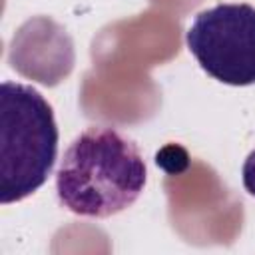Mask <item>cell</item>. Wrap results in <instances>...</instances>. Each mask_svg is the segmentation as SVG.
<instances>
[{
  "label": "cell",
  "mask_w": 255,
  "mask_h": 255,
  "mask_svg": "<svg viewBox=\"0 0 255 255\" xmlns=\"http://www.w3.org/2000/svg\"><path fill=\"white\" fill-rule=\"evenodd\" d=\"M189 54L201 70L227 86L255 84V8L225 2L199 12L185 32Z\"/></svg>",
  "instance_id": "obj_3"
},
{
  "label": "cell",
  "mask_w": 255,
  "mask_h": 255,
  "mask_svg": "<svg viewBox=\"0 0 255 255\" xmlns=\"http://www.w3.org/2000/svg\"><path fill=\"white\" fill-rule=\"evenodd\" d=\"M58 126L48 100L32 86H0V203L38 191L58 157Z\"/></svg>",
  "instance_id": "obj_2"
},
{
  "label": "cell",
  "mask_w": 255,
  "mask_h": 255,
  "mask_svg": "<svg viewBox=\"0 0 255 255\" xmlns=\"http://www.w3.org/2000/svg\"><path fill=\"white\" fill-rule=\"evenodd\" d=\"M241 175H243V187H245V191L255 197V149L245 157Z\"/></svg>",
  "instance_id": "obj_4"
},
{
  "label": "cell",
  "mask_w": 255,
  "mask_h": 255,
  "mask_svg": "<svg viewBox=\"0 0 255 255\" xmlns=\"http://www.w3.org/2000/svg\"><path fill=\"white\" fill-rule=\"evenodd\" d=\"M145 181L147 167L135 141L112 126H90L64 151L56 193L74 215L106 219L131 207Z\"/></svg>",
  "instance_id": "obj_1"
}]
</instances>
